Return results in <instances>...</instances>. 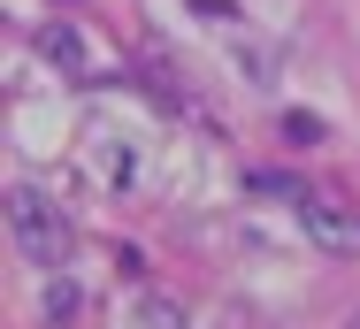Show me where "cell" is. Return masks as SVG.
<instances>
[{
  "instance_id": "1",
  "label": "cell",
  "mask_w": 360,
  "mask_h": 329,
  "mask_svg": "<svg viewBox=\"0 0 360 329\" xmlns=\"http://www.w3.org/2000/svg\"><path fill=\"white\" fill-rule=\"evenodd\" d=\"M8 238H15V253H23L31 268H62L70 245H77V230L54 214V199H39L31 184L8 192Z\"/></svg>"
},
{
  "instance_id": "2",
  "label": "cell",
  "mask_w": 360,
  "mask_h": 329,
  "mask_svg": "<svg viewBox=\"0 0 360 329\" xmlns=\"http://www.w3.org/2000/svg\"><path fill=\"white\" fill-rule=\"evenodd\" d=\"M299 222H307V238L314 245H330V253H360V214L353 207H338V199H299Z\"/></svg>"
},
{
  "instance_id": "3",
  "label": "cell",
  "mask_w": 360,
  "mask_h": 329,
  "mask_svg": "<svg viewBox=\"0 0 360 329\" xmlns=\"http://www.w3.org/2000/svg\"><path fill=\"white\" fill-rule=\"evenodd\" d=\"M39 54L54 69H70V77H84V39H77L70 23H46V31H39Z\"/></svg>"
},
{
  "instance_id": "4",
  "label": "cell",
  "mask_w": 360,
  "mask_h": 329,
  "mask_svg": "<svg viewBox=\"0 0 360 329\" xmlns=\"http://www.w3.org/2000/svg\"><path fill=\"white\" fill-rule=\"evenodd\" d=\"M77 307H84V291H77L70 276H54V283H46V329H70Z\"/></svg>"
},
{
  "instance_id": "5",
  "label": "cell",
  "mask_w": 360,
  "mask_h": 329,
  "mask_svg": "<svg viewBox=\"0 0 360 329\" xmlns=\"http://www.w3.org/2000/svg\"><path fill=\"white\" fill-rule=\"evenodd\" d=\"M230 54H238V69H245L253 84H276V62H269V54L253 46V31H230Z\"/></svg>"
},
{
  "instance_id": "6",
  "label": "cell",
  "mask_w": 360,
  "mask_h": 329,
  "mask_svg": "<svg viewBox=\"0 0 360 329\" xmlns=\"http://www.w3.org/2000/svg\"><path fill=\"white\" fill-rule=\"evenodd\" d=\"M253 192H269V199H291V207H299V199H307V184H299L291 169H253Z\"/></svg>"
},
{
  "instance_id": "7",
  "label": "cell",
  "mask_w": 360,
  "mask_h": 329,
  "mask_svg": "<svg viewBox=\"0 0 360 329\" xmlns=\"http://www.w3.org/2000/svg\"><path fill=\"white\" fill-rule=\"evenodd\" d=\"M139 322L146 329H184V307L176 299H139Z\"/></svg>"
},
{
  "instance_id": "8",
  "label": "cell",
  "mask_w": 360,
  "mask_h": 329,
  "mask_svg": "<svg viewBox=\"0 0 360 329\" xmlns=\"http://www.w3.org/2000/svg\"><path fill=\"white\" fill-rule=\"evenodd\" d=\"M284 131L299 138V146H314V138H322V123H314V115H284Z\"/></svg>"
}]
</instances>
